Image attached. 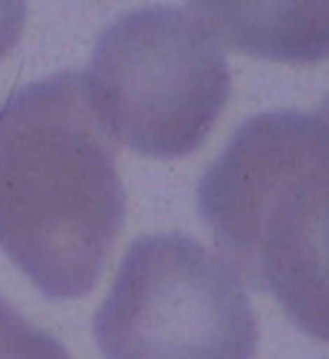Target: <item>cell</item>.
Returning <instances> with one entry per match:
<instances>
[{"mask_svg": "<svg viewBox=\"0 0 329 359\" xmlns=\"http://www.w3.org/2000/svg\"><path fill=\"white\" fill-rule=\"evenodd\" d=\"M125 219L115 138L84 75L57 73L0 104V251L46 299L92 292Z\"/></svg>", "mask_w": 329, "mask_h": 359, "instance_id": "6da1fadb", "label": "cell"}, {"mask_svg": "<svg viewBox=\"0 0 329 359\" xmlns=\"http://www.w3.org/2000/svg\"><path fill=\"white\" fill-rule=\"evenodd\" d=\"M197 201L239 278L329 344V120L300 111L246 120L205 170Z\"/></svg>", "mask_w": 329, "mask_h": 359, "instance_id": "7a4b0ae2", "label": "cell"}, {"mask_svg": "<svg viewBox=\"0 0 329 359\" xmlns=\"http://www.w3.org/2000/svg\"><path fill=\"white\" fill-rule=\"evenodd\" d=\"M84 79L111 136L151 158L197 151L232 90L219 43L176 7L120 16L97 39Z\"/></svg>", "mask_w": 329, "mask_h": 359, "instance_id": "3957f363", "label": "cell"}, {"mask_svg": "<svg viewBox=\"0 0 329 359\" xmlns=\"http://www.w3.org/2000/svg\"><path fill=\"white\" fill-rule=\"evenodd\" d=\"M92 332L104 359H253L257 351L237 271L183 233L129 246Z\"/></svg>", "mask_w": 329, "mask_h": 359, "instance_id": "277c9868", "label": "cell"}, {"mask_svg": "<svg viewBox=\"0 0 329 359\" xmlns=\"http://www.w3.org/2000/svg\"><path fill=\"white\" fill-rule=\"evenodd\" d=\"M190 7L234 53L293 66L329 59V0H190Z\"/></svg>", "mask_w": 329, "mask_h": 359, "instance_id": "5b68a950", "label": "cell"}, {"mask_svg": "<svg viewBox=\"0 0 329 359\" xmlns=\"http://www.w3.org/2000/svg\"><path fill=\"white\" fill-rule=\"evenodd\" d=\"M0 359H73L52 334L29 323L0 296Z\"/></svg>", "mask_w": 329, "mask_h": 359, "instance_id": "8992f818", "label": "cell"}, {"mask_svg": "<svg viewBox=\"0 0 329 359\" xmlns=\"http://www.w3.org/2000/svg\"><path fill=\"white\" fill-rule=\"evenodd\" d=\"M27 20V0H0V61L18 46Z\"/></svg>", "mask_w": 329, "mask_h": 359, "instance_id": "52a82bcc", "label": "cell"}, {"mask_svg": "<svg viewBox=\"0 0 329 359\" xmlns=\"http://www.w3.org/2000/svg\"><path fill=\"white\" fill-rule=\"evenodd\" d=\"M325 120H329V95H327V100L323 102V107H321V111H318Z\"/></svg>", "mask_w": 329, "mask_h": 359, "instance_id": "ba28073f", "label": "cell"}]
</instances>
